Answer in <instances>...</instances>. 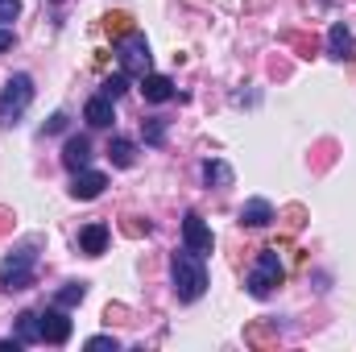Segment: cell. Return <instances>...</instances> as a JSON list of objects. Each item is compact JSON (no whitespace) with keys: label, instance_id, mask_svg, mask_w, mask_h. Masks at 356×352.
Masks as SVG:
<instances>
[{"label":"cell","instance_id":"obj_1","mask_svg":"<svg viewBox=\"0 0 356 352\" xmlns=\"http://www.w3.org/2000/svg\"><path fill=\"white\" fill-rule=\"evenodd\" d=\"M170 269H175L178 303H195V298H203V290H207V265H203V253L182 249V253H175Z\"/></svg>","mask_w":356,"mask_h":352},{"label":"cell","instance_id":"obj_2","mask_svg":"<svg viewBox=\"0 0 356 352\" xmlns=\"http://www.w3.org/2000/svg\"><path fill=\"white\" fill-rule=\"evenodd\" d=\"M33 269H38V241L13 249L0 265V286L4 290H29L33 286Z\"/></svg>","mask_w":356,"mask_h":352},{"label":"cell","instance_id":"obj_3","mask_svg":"<svg viewBox=\"0 0 356 352\" xmlns=\"http://www.w3.org/2000/svg\"><path fill=\"white\" fill-rule=\"evenodd\" d=\"M29 104H33V79L29 75H13L4 83V91H0V129H13L25 116Z\"/></svg>","mask_w":356,"mask_h":352},{"label":"cell","instance_id":"obj_4","mask_svg":"<svg viewBox=\"0 0 356 352\" xmlns=\"http://www.w3.org/2000/svg\"><path fill=\"white\" fill-rule=\"evenodd\" d=\"M282 278H286V269H282L277 249H261L257 253V265L249 269V294L253 298H269L273 286H282Z\"/></svg>","mask_w":356,"mask_h":352},{"label":"cell","instance_id":"obj_5","mask_svg":"<svg viewBox=\"0 0 356 352\" xmlns=\"http://www.w3.org/2000/svg\"><path fill=\"white\" fill-rule=\"evenodd\" d=\"M116 58H120V71H124V75H137V79H145V75H149V63H154L149 42H145L137 29L124 33V38H116Z\"/></svg>","mask_w":356,"mask_h":352},{"label":"cell","instance_id":"obj_6","mask_svg":"<svg viewBox=\"0 0 356 352\" xmlns=\"http://www.w3.org/2000/svg\"><path fill=\"white\" fill-rule=\"evenodd\" d=\"M38 323H42V344H67L71 340V319H67L63 307L38 311Z\"/></svg>","mask_w":356,"mask_h":352},{"label":"cell","instance_id":"obj_7","mask_svg":"<svg viewBox=\"0 0 356 352\" xmlns=\"http://www.w3.org/2000/svg\"><path fill=\"white\" fill-rule=\"evenodd\" d=\"M182 241H186V249H195V253H211V245H216L211 228H207L203 216H195V211L182 220Z\"/></svg>","mask_w":356,"mask_h":352},{"label":"cell","instance_id":"obj_8","mask_svg":"<svg viewBox=\"0 0 356 352\" xmlns=\"http://www.w3.org/2000/svg\"><path fill=\"white\" fill-rule=\"evenodd\" d=\"M104 186H108V178L99 170H75V178H71V195L75 199H99Z\"/></svg>","mask_w":356,"mask_h":352},{"label":"cell","instance_id":"obj_9","mask_svg":"<svg viewBox=\"0 0 356 352\" xmlns=\"http://www.w3.org/2000/svg\"><path fill=\"white\" fill-rule=\"evenodd\" d=\"M91 162V141L88 137H67V145H63V166L75 175V170H88Z\"/></svg>","mask_w":356,"mask_h":352},{"label":"cell","instance_id":"obj_10","mask_svg":"<svg viewBox=\"0 0 356 352\" xmlns=\"http://www.w3.org/2000/svg\"><path fill=\"white\" fill-rule=\"evenodd\" d=\"M327 54H332V58H353L356 54V38L348 33L344 21H336V25L327 29Z\"/></svg>","mask_w":356,"mask_h":352},{"label":"cell","instance_id":"obj_11","mask_svg":"<svg viewBox=\"0 0 356 352\" xmlns=\"http://www.w3.org/2000/svg\"><path fill=\"white\" fill-rule=\"evenodd\" d=\"M83 120H88L91 129H108V125L116 120V112H112V99H108V95H91L88 108H83Z\"/></svg>","mask_w":356,"mask_h":352},{"label":"cell","instance_id":"obj_12","mask_svg":"<svg viewBox=\"0 0 356 352\" xmlns=\"http://www.w3.org/2000/svg\"><path fill=\"white\" fill-rule=\"evenodd\" d=\"M273 220H277V216H273V207H269L266 199H249V203L241 207V224H245V228H266Z\"/></svg>","mask_w":356,"mask_h":352},{"label":"cell","instance_id":"obj_13","mask_svg":"<svg viewBox=\"0 0 356 352\" xmlns=\"http://www.w3.org/2000/svg\"><path fill=\"white\" fill-rule=\"evenodd\" d=\"M79 249H83L88 257H99V253L108 249V224H99V220L88 224V228L79 232Z\"/></svg>","mask_w":356,"mask_h":352},{"label":"cell","instance_id":"obj_14","mask_svg":"<svg viewBox=\"0 0 356 352\" xmlns=\"http://www.w3.org/2000/svg\"><path fill=\"white\" fill-rule=\"evenodd\" d=\"M141 91H145L149 104H166V99H175V83H170L166 75H154V71L141 79Z\"/></svg>","mask_w":356,"mask_h":352},{"label":"cell","instance_id":"obj_15","mask_svg":"<svg viewBox=\"0 0 356 352\" xmlns=\"http://www.w3.org/2000/svg\"><path fill=\"white\" fill-rule=\"evenodd\" d=\"M108 158H112V166L129 170V166L137 162V145H133L129 137H112V141H108Z\"/></svg>","mask_w":356,"mask_h":352},{"label":"cell","instance_id":"obj_16","mask_svg":"<svg viewBox=\"0 0 356 352\" xmlns=\"http://www.w3.org/2000/svg\"><path fill=\"white\" fill-rule=\"evenodd\" d=\"M17 340H21V344H42L38 311H21V315H17Z\"/></svg>","mask_w":356,"mask_h":352},{"label":"cell","instance_id":"obj_17","mask_svg":"<svg viewBox=\"0 0 356 352\" xmlns=\"http://www.w3.org/2000/svg\"><path fill=\"white\" fill-rule=\"evenodd\" d=\"M245 340H249L253 349H273V344H277V328L257 319V323H249V328H245Z\"/></svg>","mask_w":356,"mask_h":352},{"label":"cell","instance_id":"obj_18","mask_svg":"<svg viewBox=\"0 0 356 352\" xmlns=\"http://www.w3.org/2000/svg\"><path fill=\"white\" fill-rule=\"evenodd\" d=\"M83 298H88V282H67V286L54 294V307H63V311H67V307H79Z\"/></svg>","mask_w":356,"mask_h":352},{"label":"cell","instance_id":"obj_19","mask_svg":"<svg viewBox=\"0 0 356 352\" xmlns=\"http://www.w3.org/2000/svg\"><path fill=\"white\" fill-rule=\"evenodd\" d=\"M203 178L216 182V186H228V182H232V170H228L220 158H207V162H203Z\"/></svg>","mask_w":356,"mask_h":352},{"label":"cell","instance_id":"obj_20","mask_svg":"<svg viewBox=\"0 0 356 352\" xmlns=\"http://www.w3.org/2000/svg\"><path fill=\"white\" fill-rule=\"evenodd\" d=\"M104 29L116 33V38H124V33H133V17H129V13H108V17H104Z\"/></svg>","mask_w":356,"mask_h":352},{"label":"cell","instance_id":"obj_21","mask_svg":"<svg viewBox=\"0 0 356 352\" xmlns=\"http://www.w3.org/2000/svg\"><path fill=\"white\" fill-rule=\"evenodd\" d=\"M286 42L298 50V58H311V54L319 50V42H315V38H307V33H286Z\"/></svg>","mask_w":356,"mask_h":352},{"label":"cell","instance_id":"obj_22","mask_svg":"<svg viewBox=\"0 0 356 352\" xmlns=\"http://www.w3.org/2000/svg\"><path fill=\"white\" fill-rule=\"evenodd\" d=\"M124 91H129V75L120 71V75H108V79H104V91H99V95H108V99H120Z\"/></svg>","mask_w":356,"mask_h":352},{"label":"cell","instance_id":"obj_23","mask_svg":"<svg viewBox=\"0 0 356 352\" xmlns=\"http://www.w3.org/2000/svg\"><path fill=\"white\" fill-rule=\"evenodd\" d=\"M282 224H286L290 232H298V228L307 224V207H298V203H290V207L282 211Z\"/></svg>","mask_w":356,"mask_h":352},{"label":"cell","instance_id":"obj_24","mask_svg":"<svg viewBox=\"0 0 356 352\" xmlns=\"http://www.w3.org/2000/svg\"><path fill=\"white\" fill-rule=\"evenodd\" d=\"M145 141H149V145H162V141H166V120H149V125H145Z\"/></svg>","mask_w":356,"mask_h":352},{"label":"cell","instance_id":"obj_25","mask_svg":"<svg viewBox=\"0 0 356 352\" xmlns=\"http://www.w3.org/2000/svg\"><path fill=\"white\" fill-rule=\"evenodd\" d=\"M120 228H124V237H145V232H149V220H137V216H124V224H120Z\"/></svg>","mask_w":356,"mask_h":352},{"label":"cell","instance_id":"obj_26","mask_svg":"<svg viewBox=\"0 0 356 352\" xmlns=\"http://www.w3.org/2000/svg\"><path fill=\"white\" fill-rule=\"evenodd\" d=\"M21 17V0H0V25H13Z\"/></svg>","mask_w":356,"mask_h":352},{"label":"cell","instance_id":"obj_27","mask_svg":"<svg viewBox=\"0 0 356 352\" xmlns=\"http://www.w3.org/2000/svg\"><path fill=\"white\" fill-rule=\"evenodd\" d=\"M88 349L91 352H116V349H120V340H116V336H91Z\"/></svg>","mask_w":356,"mask_h":352},{"label":"cell","instance_id":"obj_28","mask_svg":"<svg viewBox=\"0 0 356 352\" xmlns=\"http://www.w3.org/2000/svg\"><path fill=\"white\" fill-rule=\"evenodd\" d=\"M63 129H67V116H63V112H54V116L46 120V133H63Z\"/></svg>","mask_w":356,"mask_h":352},{"label":"cell","instance_id":"obj_29","mask_svg":"<svg viewBox=\"0 0 356 352\" xmlns=\"http://www.w3.org/2000/svg\"><path fill=\"white\" fill-rule=\"evenodd\" d=\"M13 220H17V216H13L8 207H0V237H8V228H13Z\"/></svg>","mask_w":356,"mask_h":352},{"label":"cell","instance_id":"obj_30","mask_svg":"<svg viewBox=\"0 0 356 352\" xmlns=\"http://www.w3.org/2000/svg\"><path fill=\"white\" fill-rule=\"evenodd\" d=\"M4 50H13V29L0 25V54H4Z\"/></svg>","mask_w":356,"mask_h":352},{"label":"cell","instance_id":"obj_31","mask_svg":"<svg viewBox=\"0 0 356 352\" xmlns=\"http://www.w3.org/2000/svg\"><path fill=\"white\" fill-rule=\"evenodd\" d=\"M21 349V340H0V352H17Z\"/></svg>","mask_w":356,"mask_h":352},{"label":"cell","instance_id":"obj_32","mask_svg":"<svg viewBox=\"0 0 356 352\" xmlns=\"http://www.w3.org/2000/svg\"><path fill=\"white\" fill-rule=\"evenodd\" d=\"M54 4H58V0H54Z\"/></svg>","mask_w":356,"mask_h":352}]
</instances>
